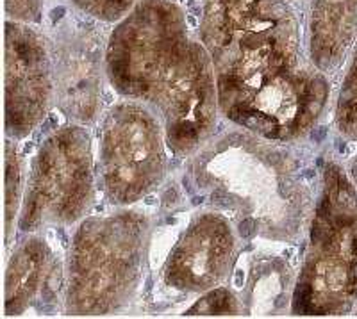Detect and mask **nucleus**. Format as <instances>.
Segmentation results:
<instances>
[{
  "label": "nucleus",
  "mask_w": 357,
  "mask_h": 319,
  "mask_svg": "<svg viewBox=\"0 0 357 319\" xmlns=\"http://www.w3.org/2000/svg\"><path fill=\"white\" fill-rule=\"evenodd\" d=\"M54 95L49 47L20 22L6 25V132L25 138L45 118Z\"/></svg>",
  "instance_id": "obj_7"
},
{
  "label": "nucleus",
  "mask_w": 357,
  "mask_h": 319,
  "mask_svg": "<svg viewBox=\"0 0 357 319\" xmlns=\"http://www.w3.org/2000/svg\"><path fill=\"white\" fill-rule=\"evenodd\" d=\"M106 72L118 93L151 105L175 154H195L215 134V66L170 0H142L118 24Z\"/></svg>",
  "instance_id": "obj_2"
},
{
  "label": "nucleus",
  "mask_w": 357,
  "mask_h": 319,
  "mask_svg": "<svg viewBox=\"0 0 357 319\" xmlns=\"http://www.w3.org/2000/svg\"><path fill=\"white\" fill-rule=\"evenodd\" d=\"M243 129V127H241ZM273 139L250 130L225 134L200 146L197 162L199 186H215L213 202L243 216L240 234L248 238L263 234L272 238L286 216V184L282 171H273Z\"/></svg>",
  "instance_id": "obj_4"
},
{
  "label": "nucleus",
  "mask_w": 357,
  "mask_h": 319,
  "mask_svg": "<svg viewBox=\"0 0 357 319\" xmlns=\"http://www.w3.org/2000/svg\"><path fill=\"white\" fill-rule=\"evenodd\" d=\"M146 218L123 210L84 219L68 255V299L73 314H107L132 295L142 271Z\"/></svg>",
  "instance_id": "obj_3"
},
{
  "label": "nucleus",
  "mask_w": 357,
  "mask_h": 319,
  "mask_svg": "<svg viewBox=\"0 0 357 319\" xmlns=\"http://www.w3.org/2000/svg\"><path fill=\"white\" fill-rule=\"evenodd\" d=\"M240 307L236 299L232 298V295L225 289H216L211 295L204 298L202 302L195 303L193 309H191L188 314H193V312H202V314H227V312H238Z\"/></svg>",
  "instance_id": "obj_13"
},
{
  "label": "nucleus",
  "mask_w": 357,
  "mask_h": 319,
  "mask_svg": "<svg viewBox=\"0 0 357 319\" xmlns=\"http://www.w3.org/2000/svg\"><path fill=\"white\" fill-rule=\"evenodd\" d=\"M234 234L220 212H206L191 223L190 231L168 260L165 279L186 291H207L231 270Z\"/></svg>",
  "instance_id": "obj_9"
},
{
  "label": "nucleus",
  "mask_w": 357,
  "mask_h": 319,
  "mask_svg": "<svg viewBox=\"0 0 357 319\" xmlns=\"http://www.w3.org/2000/svg\"><path fill=\"white\" fill-rule=\"evenodd\" d=\"M54 260L50 251L40 238H27L13 259L6 277V314L18 316L36 302V296H52Z\"/></svg>",
  "instance_id": "obj_10"
},
{
  "label": "nucleus",
  "mask_w": 357,
  "mask_h": 319,
  "mask_svg": "<svg viewBox=\"0 0 357 319\" xmlns=\"http://www.w3.org/2000/svg\"><path fill=\"white\" fill-rule=\"evenodd\" d=\"M41 0H6V11L15 22L27 24L38 18Z\"/></svg>",
  "instance_id": "obj_14"
},
{
  "label": "nucleus",
  "mask_w": 357,
  "mask_h": 319,
  "mask_svg": "<svg viewBox=\"0 0 357 319\" xmlns=\"http://www.w3.org/2000/svg\"><path fill=\"white\" fill-rule=\"evenodd\" d=\"M20 155L17 154V145L6 143V242L9 244V235L17 221V205L20 200Z\"/></svg>",
  "instance_id": "obj_11"
},
{
  "label": "nucleus",
  "mask_w": 357,
  "mask_h": 319,
  "mask_svg": "<svg viewBox=\"0 0 357 319\" xmlns=\"http://www.w3.org/2000/svg\"><path fill=\"white\" fill-rule=\"evenodd\" d=\"M82 13L104 22H116L132 11L142 0H72Z\"/></svg>",
  "instance_id": "obj_12"
},
{
  "label": "nucleus",
  "mask_w": 357,
  "mask_h": 319,
  "mask_svg": "<svg viewBox=\"0 0 357 319\" xmlns=\"http://www.w3.org/2000/svg\"><path fill=\"white\" fill-rule=\"evenodd\" d=\"M200 40L215 66L218 109L236 127L284 141L324 104V82L301 66L284 0H206Z\"/></svg>",
  "instance_id": "obj_1"
},
{
  "label": "nucleus",
  "mask_w": 357,
  "mask_h": 319,
  "mask_svg": "<svg viewBox=\"0 0 357 319\" xmlns=\"http://www.w3.org/2000/svg\"><path fill=\"white\" fill-rule=\"evenodd\" d=\"M91 139L82 125H68L45 139L34 157L20 228L36 232L41 226H63L84 216L91 202Z\"/></svg>",
  "instance_id": "obj_5"
},
{
  "label": "nucleus",
  "mask_w": 357,
  "mask_h": 319,
  "mask_svg": "<svg viewBox=\"0 0 357 319\" xmlns=\"http://www.w3.org/2000/svg\"><path fill=\"white\" fill-rule=\"evenodd\" d=\"M167 130L154 111L136 100L113 105L102 120L98 170L111 202L127 205L151 193L165 175Z\"/></svg>",
  "instance_id": "obj_6"
},
{
  "label": "nucleus",
  "mask_w": 357,
  "mask_h": 319,
  "mask_svg": "<svg viewBox=\"0 0 357 319\" xmlns=\"http://www.w3.org/2000/svg\"><path fill=\"white\" fill-rule=\"evenodd\" d=\"M54 95L66 116L93 123L100 109L102 49L97 34L66 25L54 47Z\"/></svg>",
  "instance_id": "obj_8"
}]
</instances>
